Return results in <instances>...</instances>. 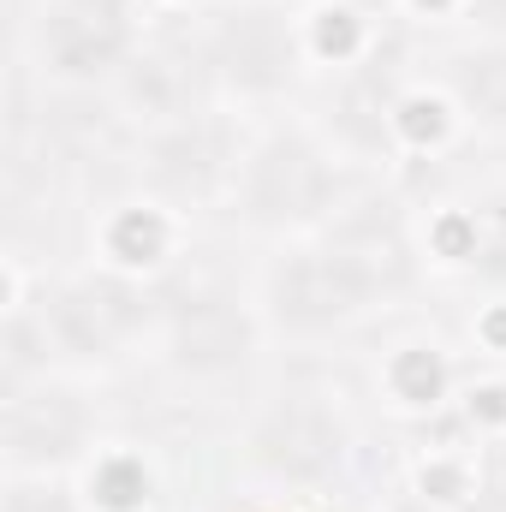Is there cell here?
Wrapping results in <instances>:
<instances>
[{
    "label": "cell",
    "instance_id": "cell-1",
    "mask_svg": "<svg viewBox=\"0 0 506 512\" xmlns=\"http://www.w3.org/2000/svg\"><path fill=\"white\" fill-rule=\"evenodd\" d=\"M376 298L381 268L358 251H340V245L286 251L262 280V304L286 334H334V328L358 322L364 310H376Z\"/></svg>",
    "mask_w": 506,
    "mask_h": 512
},
{
    "label": "cell",
    "instance_id": "cell-2",
    "mask_svg": "<svg viewBox=\"0 0 506 512\" xmlns=\"http://www.w3.org/2000/svg\"><path fill=\"white\" fill-rule=\"evenodd\" d=\"M233 191H239L245 221L256 227H310L334 209L340 173L310 137L274 131L245 155V167H233Z\"/></svg>",
    "mask_w": 506,
    "mask_h": 512
},
{
    "label": "cell",
    "instance_id": "cell-3",
    "mask_svg": "<svg viewBox=\"0 0 506 512\" xmlns=\"http://www.w3.org/2000/svg\"><path fill=\"white\" fill-rule=\"evenodd\" d=\"M149 322V298L120 274H78L42 298V334L66 358H114Z\"/></svg>",
    "mask_w": 506,
    "mask_h": 512
},
{
    "label": "cell",
    "instance_id": "cell-4",
    "mask_svg": "<svg viewBox=\"0 0 506 512\" xmlns=\"http://www.w3.org/2000/svg\"><path fill=\"white\" fill-rule=\"evenodd\" d=\"M251 459L280 483H328L346 459V423L322 393H280L251 429Z\"/></svg>",
    "mask_w": 506,
    "mask_h": 512
},
{
    "label": "cell",
    "instance_id": "cell-5",
    "mask_svg": "<svg viewBox=\"0 0 506 512\" xmlns=\"http://www.w3.org/2000/svg\"><path fill=\"white\" fill-rule=\"evenodd\" d=\"M90 441V411L78 405V393L66 387H18L6 399V465L12 477H30V471H54L66 459H78Z\"/></svg>",
    "mask_w": 506,
    "mask_h": 512
},
{
    "label": "cell",
    "instance_id": "cell-6",
    "mask_svg": "<svg viewBox=\"0 0 506 512\" xmlns=\"http://www.w3.org/2000/svg\"><path fill=\"white\" fill-rule=\"evenodd\" d=\"M209 72L227 78L233 90L245 96H274L292 84L298 72V48H292V30L280 12L268 6H245V12H227L215 42H209Z\"/></svg>",
    "mask_w": 506,
    "mask_h": 512
},
{
    "label": "cell",
    "instance_id": "cell-7",
    "mask_svg": "<svg viewBox=\"0 0 506 512\" xmlns=\"http://www.w3.org/2000/svg\"><path fill=\"white\" fill-rule=\"evenodd\" d=\"M126 12L102 6V0H60L42 18V60L60 78H96V72H126Z\"/></svg>",
    "mask_w": 506,
    "mask_h": 512
},
{
    "label": "cell",
    "instance_id": "cell-8",
    "mask_svg": "<svg viewBox=\"0 0 506 512\" xmlns=\"http://www.w3.org/2000/svg\"><path fill=\"white\" fill-rule=\"evenodd\" d=\"M167 352L191 376H221L251 358V322L227 298H179L167 310Z\"/></svg>",
    "mask_w": 506,
    "mask_h": 512
},
{
    "label": "cell",
    "instance_id": "cell-9",
    "mask_svg": "<svg viewBox=\"0 0 506 512\" xmlns=\"http://www.w3.org/2000/svg\"><path fill=\"white\" fill-rule=\"evenodd\" d=\"M453 102L489 131H506V42H477V48H453L441 66Z\"/></svg>",
    "mask_w": 506,
    "mask_h": 512
},
{
    "label": "cell",
    "instance_id": "cell-10",
    "mask_svg": "<svg viewBox=\"0 0 506 512\" xmlns=\"http://www.w3.org/2000/svg\"><path fill=\"white\" fill-rule=\"evenodd\" d=\"M6 512H66V507L54 501V489H48V483H42V489H24V483H12Z\"/></svg>",
    "mask_w": 506,
    "mask_h": 512
},
{
    "label": "cell",
    "instance_id": "cell-11",
    "mask_svg": "<svg viewBox=\"0 0 506 512\" xmlns=\"http://www.w3.org/2000/svg\"><path fill=\"white\" fill-rule=\"evenodd\" d=\"M471 24H483L495 42H506V0H471Z\"/></svg>",
    "mask_w": 506,
    "mask_h": 512
},
{
    "label": "cell",
    "instance_id": "cell-12",
    "mask_svg": "<svg viewBox=\"0 0 506 512\" xmlns=\"http://www.w3.org/2000/svg\"><path fill=\"white\" fill-rule=\"evenodd\" d=\"M102 6H120V12H126V0H102Z\"/></svg>",
    "mask_w": 506,
    "mask_h": 512
}]
</instances>
